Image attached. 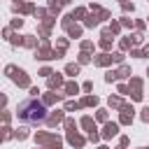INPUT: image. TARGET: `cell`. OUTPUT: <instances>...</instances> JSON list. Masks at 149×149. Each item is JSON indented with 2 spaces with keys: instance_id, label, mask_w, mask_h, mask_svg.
<instances>
[{
  "instance_id": "cell-1",
  "label": "cell",
  "mask_w": 149,
  "mask_h": 149,
  "mask_svg": "<svg viewBox=\"0 0 149 149\" xmlns=\"http://www.w3.org/2000/svg\"><path fill=\"white\" fill-rule=\"evenodd\" d=\"M44 116H47V109H44V105L37 102V100H23V102L19 105V119H21V121L40 123V121H44Z\"/></svg>"
}]
</instances>
